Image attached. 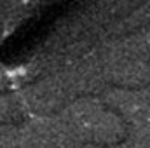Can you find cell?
I'll return each instance as SVG.
<instances>
[{
  "label": "cell",
  "instance_id": "6da1fadb",
  "mask_svg": "<svg viewBox=\"0 0 150 148\" xmlns=\"http://www.w3.org/2000/svg\"><path fill=\"white\" fill-rule=\"evenodd\" d=\"M32 106L42 113L56 110L63 103V89L61 85H54L51 82H44L32 91V96L28 98Z\"/></svg>",
  "mask_w": 150,
  "mask_h": 148
}]
</instances>
